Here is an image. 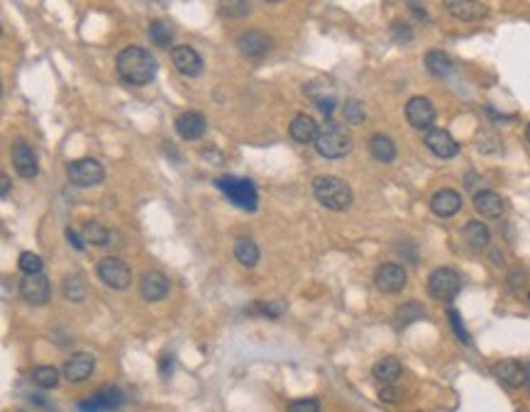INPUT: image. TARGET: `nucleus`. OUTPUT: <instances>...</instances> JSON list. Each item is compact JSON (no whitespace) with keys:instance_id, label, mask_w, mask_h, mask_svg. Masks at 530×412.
I'll return each instance as SVG.
<instances>
[{"instance_id":"46","label":"nucleus","mask_w":530,"mask_h":412,"mask_svg":"<svg viewBox=\"0 0 530 412\" xmlns=\"http://www.w3.org/2000/svg\"><path fill=\"white\" fill-rule=\"evenodd\" d=\"M526 137H528V142H530V122H528V127H526Z\"/></svg>"},{"instance_id":"25","label":"nucleus","mask_w":530,"mask_h":412,"mask_svg":"<svg viewBox=\"0 0 530 412\" xmlns=\"http://www.w3.org/2000/svg\"><path fill=\"white\" fill-rule=\"evenodd\" d=\"M464 242L469 244L472 249H486L489 247V242H491V232H489V227L484 225V222H479V220H469L467 225H464Z\"/></svg>"},{"instance_id":"14","label":"nucleus","mask_w":530,"mask_h":412,"mask_svg":"<svg viewBox=\"0 0 530 412\" xmlns=\"http://www.w3.org/2000/svg\"><path fill=\"white\" fill-rule=\"evenodd\" d=\"M174 129H176V134L181 139H186V142H196V139H201L205 134L208 122H205V117L201 115V112L186 110V112H181V115L176 117Z\"/></svg>"},{"instance_id":"8","label":"nucleus","mask_w":530,"mask_h":412,"mask_svg":"<svg viewBox=\"0 0 530 412\" xmlns=\"http://www.w3.org/2000/svg\"><path fill=\"white\" fill-rule=\"evenodd\" d=\"M20 298L30 305H47L52 298V286L42 273H25L20 281Z\"/></svg>"},{"instance_id":"13","label":"nucleus","mask_w":530,"mask_h":412,"mask_svg":"<svg viewBox=\"0 0 530 412\" xmlns=\"http://www.w3.org/2000/svg\"><path fill=\"white\" fill-rule=\"evenodd\" d=\"M10 159H13V166L18 171L20 178H35L40 173V161H37V154L27 142H15L13 151H10Z\"/></svg>"},{"instance_id":"35","label":"nucleus","mask_w":530,"mask_h":412,"mask_svg":"<svg viewBox=\"0 0 530 412\" xmlns=\"http://www.w3.org/2000/svg\"><path fill=\"white\" fill-rule=\"evenodd\" d=\"M345 120L352 122V124H362L367 120V112H364V105H362L357 98H350L347 102H345Z\"/></svg>"},{"instance_id":"1","label":"nucleus","mask_w":530,"mask_h":412,"mask_svg":"<svg viewBox=\"0 0 530 412\" xmlns=\"http://www.w3.org/2000/svg\"><path fill=\"white\" fill-rule=\"evenodd\" d=\"M115 69L117 76L125 81L127 86H149L154 81L156 71H159V64H156V57L144 47H125L115 59Z\"/></svg>"},{"instance_id":"26","label":"nucleus","mask_w":530,"mask_h":412,"mask_svg":"<svg viewBox=\"0 0 530 412\" xmlns=\"http://www.w3.org/2000/svg\"><path fill=\"white\" fill-rule=\"evenodd\" d=\"M425 69H428L432 76H437V78H447V76L454 71V64L445 52L430 49V52L425 54Z\"/></svg>"},{"instance_id":"23","label":"nucleus","mask_w":530,"mask_h":412,"mask_svg":"<svg viewBox=\"0 0 530 412\" xmlns=\"http://www.w3.org/2000/svg\"><path fill=\"white\" fill-rule=\"evenodd\" d=\"M318 132H321V127H318V122L313 120L311 115H296L294 120L289 124V134L296 139L299 144H311L318 139Z\"/></svg>"},{"instance_id":"3","label":"nucleus","mask_w":530,"mask_h":412,"mask_svg":"<svg viewBox=\"0 0 530 412\" xmlns=\"http://www.w3.org/2000/svg\"><path fill=\"white\" fill-rule=\"evenodd\" d=\"M352 144H355L352 134H350L340 122H333V120H328L323 124L316 139L318 154L326 156V159H342V156H347L350 151H352Z\"/></svg>"},{"instance_id":"10","label":"nucleus","mask_w":530,"mask_h":412,"mask_svg":"<svg viewBox=\"0 0 530 412\" xmlns=\"http://www.w3.org/2000/svg\"><path fill=\"white\" fill-rule=\"evenodd\" d=\"M435 105L425 95H415L405 102V120L415 129H430L435 122Z\"/></svg>"},{"instance_id":"22","label":"nucleus","mask_w":530,"mask_h":412,"mask_svg":"<svg viewBox=\"0 0 530 412\" xmlns=\"http://www.w3.org/2000/svg\"><path fill=\"white\" fill-rule=\"evenodd\" d=\"M269 47H272L269 37L264 35V32H259V30L245 32V35L237 40V49H240V52L245 54V57H250V59L264 57V54L269 52Z\"/></svg>"},{"instance_id":"15","label":"nucleus","mask_w":530,"mask_h":412,"mask_svg":"<svg viewBox=\"0 0 530 412\" xmlns=\"http://www.w3.org/2000/svg\"><path fill=\"white\" fill-rule=\"evenodd\" d=\"M171 64L181 76H188V78H196V76L203 73V59L198 57L196 49L191 47H174L171 49Z\"/></svg>"},{"instance_id":"36","label":"nucleus","mask_w":530,"mask_h":412,"mask_svg":"<svg viewBox=\"0 0 530 412\" xmlns=\"http://www.w3.org/2000/svg\"><path fill=\"white\" fill-rule=\"evenodd\" d=\"M18 266L23 273H42V269H45V264H42V259L37 257V254L32 252H23L18 259Z\"/></svg>"},{"instance_id":"45","label":"nucleus","mask_w":530,"mask_h":412,"mask_svg":"<svg viewBox=\"0 0 530 412\" xmlns=\"http://www.w3.org/2000/svg\"><path fill=\"white\" fill-rule=\"evenodd\" d=\"M526 386L530 388V364H526Z\"/></svg>"},{"instance_id":"41","label":"nucleus","mask_w":530,"mask_h":412,"mask_svg":"<svg viewBox=\"0 0 530 412\" xmlns=\"http://www.w3.org/2000/svg\"><path fill=\"white\" fill-rule=\"evenodd\" d=\"M391 30H393V37H396L398 42H410V27L405 25V23H401V20H396V23L391 25Z\"/></svg>"},{"instance_id":"31","label":"nucleus","mask_w":530,"mask_h":412,"mask_svg":"<svg viewBox=\"0 0 530 412\" xmlns=\"http://www.w3.org/2000/svg\"><path fill=\"white\" fill-rule=\"evenodd\" d=\"M147 35L154 47H169L171 42H174V30H171V25L164 23V20H154V23L149 25Z\"/></svg>"},{"instance_id":"47","label":"nucleus","mask_w":530,"mask_h":412,"mask_svg":"<svg viewBox=\"0 0 530 412\" xmlns=\"http://www.w3.org/2000/svg\"><path fill=\"white\" fill-rule=\"evenodd\" d=\"M269 3H279V0H269Z\"/></svg>"},{"instance_id":"38","label":"nucleus","mask_w":530,"mask_h":412,"mask_svg":"<svg viewBox=\"0 0 530 412\" xmlns=\"http://www.w3.org/2000/svg\"><path fill=\"white\" fill-rule=\"evenodd\" d=\"M379 400H381V403H388V405H396L403 400V390L396 388L393 383H384V388L379 390Z\"/></svg>"},{"instance_id":"27","label":"nucleus","mask_w":530,"mask_h":412,"mask_svg":"<svg viewBox=\"0 0 530 412\" xmlns=\"http://www.w3.org/2000/svg\"><path fill=\"white\" fill-rule=\"evenodd\" d=\"M371 373H374L376 381L381 383H393L396 378H401L403 373V366L401 361L396 359V356H384V359H379L374 368H371Z\"/></svg>"},{"instance_id":"24","label":"nucleus","mask_w":530,"mask_h":412,"mask_svg":"<svg viewBox=\"0 0 530 412\" xmlns=\"http://www.w3.org/2000/svg\"><path fill=\"white\" fill-rule=\"evenodd\" d=\"M369 154L374 156L376 161H381V164H391L398 154L396 142H393L391 137H386V134H374V137L369 139Z\"/></svg>"},{"instance_id":"4","label":"nucleus","mask_w":530,"mask_h":412,"mask_svg":"<svg viewBox=\"0 0 530 412\" xmlns=\"http://www.w3.org/2000/svg\"><path fill=\"white\" fill-rule=\"evenodd\" d=\"M215 186L227 195L232 205H237L240 210H247V213H254L257 210V186L250 181V178H237V176H220L215 178Z\"/></svg>"},{"instance_id":"11","label":"nucleus","mask_w":530,"mask_h":412,"mask_svg":"<svg viewBox=\"0 0 530 412\" xmlns=\"http://www.w3.org/2000/svg\"><path fill=\"white\" fill-rule=\"evenodd\" d=\"M423 142H425V146H428V149L432 151V154L437 156V159H454V156L459 154L457 139H454L452 134L447 132V129H440V127L425 129Z\"/></svg>"},{"instance_id":"42","label":"nucleus","mask_w":530,"mask_h":412,"mask_svg":"<svg viewBox=\"0 0 530 412\" xmlns=\"http://www.w3.org/2000/svg\"><path fill=\"white\" fill-rule=\"evenodd\" d=\"M67 240H69V244L76 249V252H83L86 249V240H83V235H79V232L74 230V227H67Z\"/></svg>"},{"instance_id":"5","label":"nucleus","mask_w":530,"mask_h":412,"mask_svg":"<svg viewBox=\"0 0 530 412\" xmlns=\"http://www.w3.org/2000/svg\"><path fill=\"white\" fill-rule=\"evenodd\" d=\"M459 290H462V278H459L457 271L450 269V266L435 269L428 276V293H430V298H435V300L450 302L459 295Z\"/></svg>"},{"instance_id":"12","label":"nucleus","mask_w":530,"mask_h":412,"mask_svg":"<svg viewBox=\"0 0 530 412\" xmlns=\"http://www.w3.org/2000/svg\"><path fill=\"white\" fill-rule=\"evenodd\" d=\"M122 403H125V393L117 386H110V388L100 390V393H96L93 398L81 400L79 410L81 412H108V410H117Z\"/></svg>"},{"instance_id":"33","label":"nucleus","mask_w":530,"mask_h":412,"mask_svg":"<svg viewBox=\"0 0 530 412\" xmlns=\"http://www.w3.org/2000/svg\"><path fill=\"white\" fill-rule=\"evenodd\" d=\"M447 319H450V327H452V332L457 334V339L462 341L464 346H472L474 344L472 334L467 332V327H464V322H462V315H459L454 307H447Z\"/></svg>"},{"instance_id":"34","label":"nucleus","mask_w":530,"mask_h":412,"mask_svg":"<svg viewBox=\"0 0 530 412\" xmlns=\"http://www.w3.org/2000/svg\"><path fill=\"white\" fill-rule=\"evenodd\" d=\"M425 315V310H423V305L420 302H415V300H410V302H405V305L398 310V315H396V319H398V324H410L413 319H420Z\"/></svg>"},{"instance_id":"32","label":"nucleus","mask_w":530,"mask_h":412,"mask_svg":"<svg viewBox=\"0 0 530 412\" xmlns=\"http://www.w3.org/2000/svg\"><path fill=\"white\" fill-rule=\"evenodd\" d=\"M32 381L40 388H57L59 386V371L54 366H37L32 368Z\"/></svg>"},{"instance_id":"43","label":"nucleus","mask_w":530,"mask_h":412,"mask_svg":"<svg viewBox=\"0 0 530 412\" xmlns=\"http://www.w3.org/2000/svg\"><path fill=\"white\" fill-rule=\"evenodd\" d=\"M335 105H338V100H335V95H326L318 100V107H321V112L330 120V115L335 112Z\"/></svg>"},{"instance_id":"28","label":"nucleus","mask_w":530,"mask_h":412,"mask_svg":"<svg viewBox=\"0 0 530 412\" xmlns=\"http://www.w3.org/2000/svg\"><path fill=\"white\" fill-rule=\"evenodd\" d=\"M81 235H83V240L88 244H93V247H105V244L110 242V232H108V227L100 225V222H96V220L83 222Z\"/></svg>"},{"instance_id":"20","label":"nucleus","mask_w":530,"mask_h":412,"mask_svg":"<svg viewBox=\"0 0 530 412\" xmlns=\"http://www.w3.org/2000/svg\"><path fill=\"white\" fill-rule=\"evenodd\" d=\"M474 210L486 220H499L506 213V203L499 193L494 191H481L474 195Z\"/></svg>"},{"instance_id":"29","label":"nucleus","mask_w":530,"mask_h":412,"mask_svg":"<svg viewBox=\"0 0 530 412\" xmlns=\"http://www.w3.org/2000/svg\"><path fill=\"white\" fill-rule=\"evenodd\" d=\"M62 288H64V295H67V300H71V302H81L86 298V293H88L86 278L81 273H69L67 278H64Z\"/></svg>"},{"instance_id":"9","label":"nucleus","mask_w":530,"mask_h":412,"mask_svg":"<svg viewBox=\"0 0 530 412\" xmlns=\"http://www.w3.org/2000/svg\"><path fill=\"white\" fill-rule=\"evenodd\" d=\"M405 283H408V273H405L401 264H381L374 273V286L381 293H388V295L401 293Z\"/></svg>"},{"instance_id":"7","label":"nucleus","mask_w":530,"mask_h":412,"mask_svg":"<svg viewBox=\"0 0 530 412\" xmlns=\"http://www.w3.org/2000/svg\"><path fill=\"white\" fill-rule=\"evenodd\" d=\"M67 176L76 186L91 188V186H98L103 181V176H105V171H103V166L96 159H76L67 166Z\"/></svg>"},{"instance_id":"18","label":"nucleus","mask_w":530,"mask_h":412,"mask_svg":"<svg viewBox=\"0 0 530 412\" xmlns=\"http://www.w3.org/2000/svg\"><path fill=\"white\" fill-rule=\"evenodd\" d=\"M442 5L454 20H462V23H474V20L486 18V5L479 0H442Z\"/></svg>"},{"instance_id":"16","label":"nucleus","mask_w":530,"mask_h":412,"mask_svg":"<svg viewBox=\"0 0 530 412\" xmlns=\"http://www.w3.org/2000/svg\"><path fill=\"white\" fill-rule=\"evenodd\" d=\"M169 278H166L164 273H159V271H147V273H142V278H139V293H142V298L147 302H159L164 300L166 295H169Z\"/></svg>"},{"instance_id":"21","label":"nucleus","mask_w":530,"mask_h":412,"mask_svg":"<svg viewBox=\"0 0 530 412\" xmlns=\"http://www.w3.org/2000/svg\"><path fill=\"white\" fill-rule=\"evenodd\" d=\"M494 376L508 388L526 386V366L518 364V361H513V359H506V361L494 364Z\"/></svg>"},{"instance_id":"44","label":"nucleus","mask_w":530,"mask_h":412,"mask_svg":"<svg viewBox=\"0 0 530 412\" xmlns=\"http://www.w3.org/2000/svg\"><path fill=\"white\" fill-rule=\"evenodd\" d=\"M0 186H3V188H0V195H3V198H8V193H10V178L5 176V173L0 176Z\"/></svg>"},{"instance_id":"40","label":"nucleus","mask_w":530,"mask_h":412,"mask_svg":"<svg viewBox=\"0 0 530 412\" xmlns=\"http://www.w3.org/2000/svg\"><path fill=\"white\" fill-rule=\"evenodd\" d=\"M257 305V310L262 312V315H269V317H279L281 312L286 310L284 302H254Z\"/></svg>"},{"instance_id":"2","label":"nucleus","mask_w":530,"mask_h":412,"mask_svg":"<svg viewBox=\"0 0 530 412\" xmlns=\"http://www.w3.org/2000/svg\"><path fill=\"white\" fill-rule=\"evenodd\" d=\"M313 195L323 208L333 210V213H345L352 205L355 195L352 188L338 176H316L313 178Z\"/></svg>"},{"instance_id":"19","label":"nucleus","mask_w":530,"mask_h":412,"mask_svg":"<svg viewBox=\"0 0 530 412\" xmlns=\"http://www.w3.org/2000/svg\"><path fill=\"white\" fill-rule=\"evenodd\" d=\"M430 210L437 218H454V215L462 210V195L457 191H450V188L437 191L430 198Z\"/></svg>"},{"instance_id":"6","label":"nucleus","mask_w":530,"mask_h":412,"mask_svg":"<svg viewBox=\"0 0 530 412\" xmlns=\"http://www.w3.org/2000/svg\"><path fill=\"white\" fill-rule=\"evenodd\" d=\"M98 278L108 286V288L125 290V288H129V283H132V271H129V266L122 261V259L105 257L98 261Z\"/></svg>"},{"instance_id":"37","label":"nucleus","mask_w":530,"mask_h":412,"mask_svg":"<svg viewBox=\"0 0 530 412\" xmlns=\"http://www.w3.org/2000/svg\"><path fill=\"white\" fill-rule=\"evenodd\" d=\"M250 13V3L247 0H225L220 5V15H227V18H240V15Z\"/></svg>"},{"instance_id":"30","label":"nucleus","mask_w":530,"mask_h":412,"mask_svg":"<svg viewBox=\"0 0 530 412\" xmlns=\"http://www.w3.org/2000/svg\"><path fill=\"white\" fill-rule=\"evenodd\" d=\"M235 259L242 264L245 269H254L259 261V249L257 244L250 242V240H240L235 244Z\"/></svg>"},{"instance_id":"39","label":"nucleus","mask_w":530,"mask_h":412,"mask_svg":"<svg viewBox=\"0 0 530 412\" xmlns=\"http://www.w3.org/2000/svg\"><path fill=\"white\" fill-rule=\"evenodd\" d=\"M286 412H321V403L316 398H301L286 408Z\"/></svg>"},{"instance_id":"17","label":"nucleus","mask_w":530,"mask_h":412,"mask_svg":"<svg viewBox=\"0 0 530 412\" xmlns=\"http://www.w3.org/2000/svg\"><path fill=\"white\" fill-rule=\"evenodd\" d=\"M96 371V356L88 351H79L71 359L64 364V378L69 383H81L86 378H91V373Z\"/></svg>"}]
</instances>
